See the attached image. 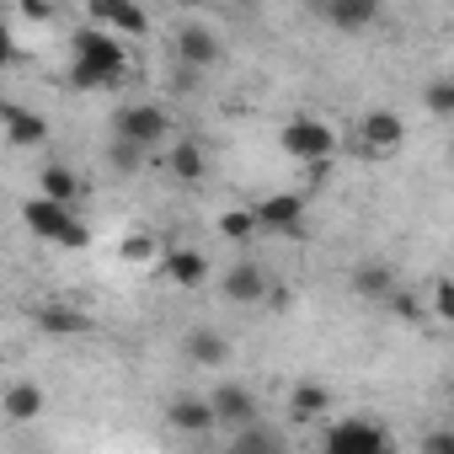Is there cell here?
<instances>
[{"label":"cell","instance_id":"cell-1","mask_svg":"<svg viewBox=\"0 0 454 454\" xmlns=\"http://www.w3.org/2000/svg\"><path fill=\"white\" fill-rule=\"evenodd\" d=\"M70 54H75V65H70V86H81V91L118 86L123 70H129V54H123L118 38L102 33V27H81V33L70 38Z\"/></svg>","mask_w":454,"mask_h":454},{"label":"cell","instance_id":"cell-2","mask_svg":"<svg viewBox=\"0 0 454 454\" xmlns=\"http://www.w3.org/2000/svg\"><path fill=\"white\" fill-rule=\"evenodd\" d=\"M22 219H27V231L33 236H43V241H54V247H70V252H81V247H91V231L65 208V203H54V198H27L22 203Z\"/></svg>","mask_w":454,"mask_h":454},{"label":"cell","instance_id":"cell-3","mask_svg":"<svg viewBox=\"0 0 454 454\" xmlns=\"http://www.w3.org/2000/svg\"><path fill=\"white\" fill-rule=\"evenodd\" d=\"M278 145H284V155H294V160H305V166H332V155H337L332 123H321V118H310V113L289 118L284 134H278Z\"/></svg>","mask_w":454,"mask_h":454},{"label":"cell","instance_id":"cell-4","mask_svg":"<svg viewBox=\"0 0 454 454\" xmlns=\"http://www.w3.org/2000/svg\"><path fill=\"white\" fill-rule=\"evenodd\" d=\"M326 449L332 454H390V433L369 417H348L326 427Z\"/></svg>","mask_w":454,"mask_h":454},{"label":"cell","instance_id":"cell-5","mask_svg":"<svg viewBox=\"0 0 454 454\" xmlns=\"http://www.w3.org/2000/svg\"><path fill=\"white\" fill-rule=\"evenodd\" d=\"M86 12H91L97 27H118L129 38H145L150 33V17H145L139 0H86Z\"/></svg>","mask_w":454,"mask_h":454},{"label":"cell","instance_id":"cell-6","mask_svg":"<svg viewBox=\"0 0 454 454\" xmlns=\"http://www.w3.org/2000/svg\"><path fill=\"white\" fill-rule=\"evenodd\" d=\"M123 139H134V145H145V150H155L166 134H171V123H166V113H155V107H145V102H134V107H123L118 113V123H113Z\"/></svg>","mask_w":454,"mask_h":454},{"label":"cell","instance_id":"cell-7","mask_svg":"<svg viewBox=\"0 0 454 454\" xmlns=\"http://www.w3.org/2000/svg\"><path fill=\"white\" fill-rule=\"evenodd\" d=\"M358 139H364V155H385V150H395L406 139V123L390 107H374V113L358 118Z\"/></svg>","mask_w":454,"mask_h":454},{"label":"cell","instance_id":"cell-8","mask_svg":"<svg viewBox=\"0 0 454 454\" xmlns=\"http://www.w3.org/2000/svg\"><path fill=\"white\" fill-rule=\"evenodd\" d=\"M252 214H257V231H284V236H294L300 219H305V198H300V192H273V198H262Z\"/></svg>","mask_w":454,"mask_h":454},{"label":"cell","instance_id":"cell-9","mask_svg":"<svg viewBox=\"0 0 454 454\" xmlns=\"http://www.w3.org/2000/svg\"><path fill=\"white\" fill-rule=\"evenodd\" d=\"M208 406H214V422H224V427H241V422L257 417V395L247 385H219L208 395Z\"/></svg>","mask_w":454,"mask_h":454},{"label":"cell","instance_id":"cell-10","mask_svg":"<svg viewBox=\"0 0 454 454\" xmlns=\"http://www.w3.org/2000/svg\"><path fill=\"white\" fill-rule=\"evenodd\" d=\"M176 59H182V70H208V65H219V38L192 22L176 33Z\"/></svg>","mask_w":454,"mask_h":454},{"label":"cell","instance_id":"cell-11","mask_svg":"<svg viewBox=\"0 0 454 454\" xmlns=\"http://www.w3.org/2000/svg\"><path fill=\"white\" fill-rule=\"evenodd\" d=\"M0 129H6V139H12V145H22V150H33V145H43V139H49V123H43L38 113L17 107V102H0Z\"/></svg>","mask_w":454,"mask_h":454},{"label":"cell","instance_id":"cell-12","mask_svg":"<svg viewBox=\"0 0 454 454\" xmlns=\"http://www.w3.org/2000/svg\"><path fill=\"white\" fill-rule=\"evenodd\" d=\"M321 12L337 33H364L380 22V0H321Z\"/></svg>","mask_w":454,"mask_h":454},{"label":"cell","instance_id":"cell-13","mask_svg":"<svg viewBox=\"0 0 454 454\" xmlns=\"http://www.w3.org/2000/svg\"><path fill=\"white\" fill-rule=\"evenodd\" d=\"M224 300H236V305H262V289H268V273L257 262H236V268H224Z\"/></svg>","mask_w":454,"mask_h":454},{"label":"cell","instance_id":"cell-14","mask_svg":"<svg viewBox=\"0 0 454 454\" xmlns=\"http://www.w3.org/2000/svg\"><path fill=\"white\" fill-rule=\"evenodd\" d=\"M166 422H171L176 433H214V427H219L208 395H176V401L166 406Z\"/></svg>","mask_w":454,"mask_h":454},{"label":"cell","instance_id":"cell-15","mask_svg":"<svg viewBox=\"0 0 454 454\" xmlns=\"http://www.w3.org/2000/svg\"><path fill=\"white\" fill-rule=\"evenodd\" d=\"M160 273H166L176 289H198V284L208 278V262H203V252H192V247H176V252H166Z\"/></svg>","mask_w":454,"mask_h":454},{"label":"cell","instance_id":"cell-16","mask_svg":"<svg viewBox=\"0 0 454 454\" xmlns=\"http://www.w3.org/2000/svg\"><path fill=\"white\" fill-rule=\"evenodd\" d=\"M33 326L49 332V337H81V332H91V321H86L81 310H70V305H43V310L33 316Z\"/></svg>","mask_w":454,"mask_h":454},{"label":"cell","instance_id":"cell-17","mask_svg":"<svg viewBox=\"0 0 454 454\" xmlns=\"http://www.w3.org/2000/svg\"><path fill=\"white\" fill-rule=\"evenodd\" d=\"M332 411V390L326 385H294V395H289V417L294 422H316V417H326Z\"/></svg>","mask_w":454,"mask_h":454},{"label":"cell","instance_id":"cell-18","mask_svg":"<svg viewBox=\"0 0 454 454\" xmlns=\"http://www.w3.org/2000/svg\"><path fill=\"white\" fill-rule=\"evenodd\" d=\"M187 358H192L198 369H219L224 358H231V342H224L219 332H192V337H187Z\"/></svg>","mask_w":454,"mask_h":454},{"label":"cell","instance_id":"cell-19","mask_svg":"<svg viewBox=\"0 0 454 454\" xmlns=\"http://www.w3.org/2000/svg\"><path fill=\"white\" fill-rule=\"evenodd\" d=\"M0 406H6V417H12V422H33V417L43 411V390H38V385H12Z\"/></svg>","mask_w":454,"mask_h":454},{"label":"cell","instance_id":"cell-20","mask_svg":"<svg viewBox=\"0 0 454 454\" xmlns=\"http://www.w3.org/2000/svg\"><path fill=\"white\" fill-rule=\"evenodd\" d=\"M353 289H358L364 300H385V294L395 289V273H390L385 262H364V268L353 273Z\"/></svg>","mask_w":454,"mask_h":454},{"label":"cell","instance_id":"cell-21","mask_svg":"<svg viewBox=\"0 0 454 454\" xmlns=\"http://www.w3.org/2000/svg\"><path fill=\"white\" fill-rule=\"evenodd\" d=\"M166 160H171V176H182V182H203V171H208V160H203V150L192 139H182Z\"/></svg>","mask_w":454,"mask_h":454},{"label":"cell","instance_id":"cell-22","mask_svg":"<svg viewBox=\"0 0 454 454\" xmlns=\"http://www.w3.org/2000/svg\"><path fill=\"white\" fill-rule=\"evenodd\" d=\"M43 198H54V203L70 208V203L81 198V176H75L70 166H49V171H43Z\"/></svg>","mask_w":454,"mask_h":454},{"label":"cell","instance_id":"cell-23","mask_svg":"<svg viewBox=\"0 0 454 454\" xmlns=\"http://www.w3.org/2000/svg\"><path fill=\"white\" fill-rule=\"evenodd\" d=\"M278 443H284V438L268 433V427H257V417L236 427V454H262V449H278Z\"/></svg>","mask_w":454,"mask_h":454},{"label":"cell","instance_id":"cell-24","mask_svg":"<svg viewBox=\"0 0 454 454\" xmlns=\"http://www.w3.org/2000/svg\"><path fill=\"white\" fill-rule=\"evenodd\" d=\"M107 160H113L118 171H139V166H145V145H134V139L113 134V150H107Z\"/></svg>","mask_w":454,"mask_h":454},{"label":"cell","instance_id":"cell-25","mask_svg":"<svg viewBox=\"0 0 454 454\" xmlns=\"http://www.w3.org/2000/svg\"><path fill=\"white\" fill-rule=\"evenodd\" d=\"M385 300H390V310H395L401 321H411V326H422V321H427V310H422V300H417V294H406V289H390Z\"/></svg>","mask_w":454,"mask_h":454},{"label":"cell","instance_id":"cell-26","mask_svg":"<svg viewBox=\"0 0 454 454\" xmlns=\"http://www.w3.org/2000/svg\"><path fill=\"white\" fill-rule=\"evenodd\" d=\"M219 231L231 236V241H247V236L257 231V214H252V208H231V214L219 219Z\"/></svg>","mask_w":454,"mask_h":454},{"label":"cell","instance_id":"cell-27","mask_svg":"<svg viewBox=\"0 0 454 454\" xmlns=\"http://www.w3.org/2000/svg\"><path fill=\"white\" fill-rule=\"evenodd\" d=\"M427 113L433 118H449L454 113V81H433L427 86Z\"/></svg>","mask_w":454,"mask_h":454},{"label":"cell","instance_id":"cell-28","mask_svg":"<svg viewBox=\"0 0 454 454\" xmlns=\"http://www.w3.org/2000/svg\"><path fill=\"white\" fill-rule=\"evenodd\" d=\"M123 262H155V236L150 231H134L123 241Z\"/></svg>","mask_w":454,"mask_h":454},{"label":"cell","instance_id":"cell-29","mask_svg":"<svg viewBox=\"0 0 454 454\" xmlns=\"http://www.w3.org/2000/svg\"><path fill=\"white\" fill-rule=\"evenodd\" d=\"M433 316H438V321L454 316V284H449V278H433Z\"/></svg>","mask_w":454,"mask_h":454},{"label":"cell","instance_id":"cell-30","mask_svg":"<svg viewBox=\"0 0 454 454\" xmlns=\"http://www.w3.org/2000/svg\"><path fill=\"white\" fill-rule=\"evenodd\" d=\"M17 6H22V17H33V22H49V17H54L49 0H17Z\"/></svg>","mask_w":454,"mask_h":454},{"label":"cell","instance_id":"cell-31","mask_svg":"<svg viewBox=\"0 0 454 454\" xmlns=\"http://www.w3.org/2000/svg\"><path fill=\"white\" fill-rule=\"evenodd\" d=\"M422 454H454V433H433V438L422 443Z\"/></svg>","mask_w":454,"mask_h":454},{"label":"cell","instance_id":"cell-32","mask_svg":"<svg viewBox=\"0 0 454 454\" xmlns=\"http://www.w3.org/2000/svg\"><path fill=\"white\" fill-rule=\"evenodd\" d=\"M12 54H17V43H12V27H6V22H0V65H6Z\"/></svg>","mask_w":454,"mask_h":454}]
</instances>
